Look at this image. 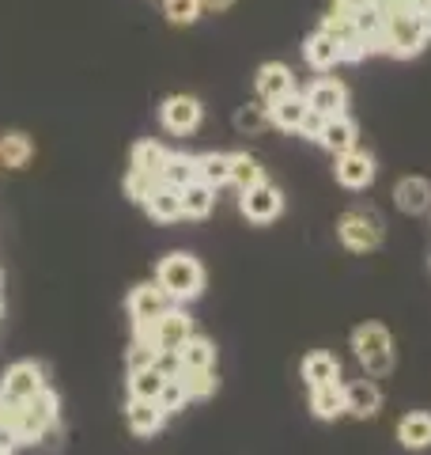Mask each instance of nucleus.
I'll use <instances>...</instances> for the list:
<instances>
[{
    "label": "nucleus",
    "instance_id": "nucleus-7",
    "mask_svg": "<svg viewBox=\"0 0 431 455\" xmlns=\"http://www.w3.org/2000/svg\"><path fill=\"white\" fill-rule=\"evenodd\" d=\"M322 31H329L337 42H341V61L344 65H359L364 57H371V46H367V38L356 31V23L352 16H344V12H329V16H322Z\"/></svg>",
    "mask_w": 431,
    "mask_h": 455
},
{
    "label": "nucleus",
    "instance_id": "nucleus-32",
    "mask_svg": "<svg viewBox=\"0 0 431 455\" xmlns=\"http://www.w3.org/2000/svg\"><path fill=\"white\" fill-rule=\"evenodd\" d=\"M231 182L239 190H250V187H257V182H265V167L254 160V156H247V152H235L231 156Z\"/></svg>",
    "mask_w": 431,
    "mask_h": 455
},
{
    "label": "nucleus",
    "instance_id": "nucleus-8",
    "mask_svg": "<svg viewBox=\"0 0 431 455\" xmlns=\"http://www.w3.org/2000/svg\"><path fill=\"white\" fill-rule=\"evenodd\" d=\"M163 311H170V296L160 281L152 284H140V289H133V296H129V315H133V331H148V326L163 315Z\"/></svg>",
    "mask_w": 431,
    "mask_h": 455
},
{
    "label": "nucleus",
    "instance_id": "nucleus-33",
    "mask_svg": "<svg viewBox=\"0 0 431 455\" xmlns=\"http://www.w3.org/2000/svg\"><path fill=\"white\" fill-rule=\"evenodd\" d=\"M182 383L185 391H190V398H208L216 395V387H220V379L212 376V368H182Z\"/></svg>",
    "mask_w": 431,
    "mask_h": 455
},
{
    "label": "nucleus",
    "instance_id": "nucleus-28",
    "mask_svg": "<svg viewBox=\"0 0 431 455\" xmlns=\"http://www.w3.org/2000/svg\"><path fill=\"white\" fill-rule=\"evenodd\" d=\"M178 364L182 368H212L216 364V346L208 338H200V334H190L178 346Z\"/></svg>",
    "mask_w": 431,
    "mask_h": 455
},
{
    "label": "nucleus",
    "instance_id": "nucleus-31",
    "mask_svg": "<svg viewBox=\"0 0 431 455\" xmlns=\"http://www.w3.org/2000/svg\"><path fill=\"white\" fill-rule=\"evenodd\" d=\"M163 182H170V187H190V182L197 179V156H185V152H170L167 156V167H163Z\"/></svg>",
    "mask_w": 431,
    "mask_h": 455
},
{
    "label": "nucleus",
    "instance_id": "nucleus-9",
    "mask_svg": "<svg viewBox=\"0 0 431 455\" xmlns=\"http://www.w3.org/2000/svg\"><path fill=\"white\" fill-rule=\"evenodd\" d=\"M333 175L344 190H367L371 182H375L379 175V167H375V156L364 152V148H349V152H341L337 156V167H333Z\"/></svg>",
    "mask_w": 431,
    "mask_h": 455
},
{
    "label": "nucleus",
    "instance_id": "nucleus-39",
    "mask_svg": "<svg viewBox=\"0 0 431 455\" xmlns=\"http://www.w3.org/2000/svg\"><path fill=\"white\" fill-rule=\"evenodd\" d=\"M322 125H325V114H318V110H307V118H303V125H299V133H303L307 140H314V145H318Z\"/></svg>",
    "mask_w": 431,
    "mask_h": 455
},
{
    "label": "nucleus",
    "instance_id": "nucleus-25",
    "mask_svg": "<svg viewBox=\"0 0 431 455\" xmlns=\"http://www.w3.org/2000/svg\"><path fill=\"white\" fill-rule=\"evenodd\" d=\"M299 372H303L307 387H322V383H337L341 379V361L333 357V353H310Z\"/></svg>",
    "mask_w": 431,
    "mask_h": 455
},
{
    "label": "nucleus",
    "instance_id": "nucleus-37",
    "mask_svg": "<svg viewBox=\"0 0 431 455\" xmlns=\"http://www.w3.org/2000/svg\"><path fill=\"white\" fill-rule=\"evenodd\" d=\"M155 182H160L155 175H144V171L129 167V175H125V197H129V202H140V205H144V197L152 194Z\"/></svg>",
    "mask_w": 431,
    "mask_h": 455
},
{
    "label": "nucleus",
    "instance_id": "nucleus-1",
    "mask_svg": "<svg viewBox=\"0 0 431 455\" xmlns=\"http://www.w3.org/2000/svg\"><path fill=\"white\" fill-rule=\"evenodd\" d=\"M427 31L416 20V12H397V16H386L382 35H379V53L397 57V61H409V57L424 53L427 46Z\"/></svg>",
    "mask_w": 431,
    "mask_h": 455
},
{
    "label": "nucleus",
    "instance_id": "nucleus-2",
    "mask_svg": "<svg viewBox=\"0 0 431 455\" xmlns=\"http://www.w3.org/2000/svg\"><path fill=\"white\" fill-rule=\"evenodd\" d=\"M352 349L367 376H390L394 372V338L382 323H364L352 331Z\"/></svg>",
    "mask_w": 431,
    "mask_h": 455
},
{
    "label": "nucleus",
    "instance_id": "nucleus-35",
    "mask_svg": "<svg viewBox=\"0 0 431 455\" xmlns=\"http://www.w3.org/2000/svg\"><path fill=\"white\" fill-rule=\"evenodd\" d=\"M160 410L163 414H178V410L190 403V391H185V383H182V376H167V383H163V391H160Z\"/></svg>",
    "mask_w": 431,
    "mask_h": 455
},
{
    "label": "nucleus",
    "instance_id": "nucleus-45",
    "mask_svg": "<svg viewBox=\"0 0 431 455\" xmlns=\"http://www.w3.org/2000/svg\"><path fill=\"white\" fill-rule=\"evenodd\" d=\"M0 319H4V307H0Z\"/></svg>",
    "mask_w": 431,
    "mask_h": 455
},
{
    "label": "nucleus",
    "instance_id": "nucleus-13",
    "mask_svg": "<svg viewBox=\"0 0 431 455\" xmlns=\"http://www.w3.org/2000/svg\"><path fill=\"white\" fill-rule=\"evenodd\" d=\"M303 95H307V107L318 110V114H325V118H333V114H344V107H349V88H344L341 80H333V76L314 80Z\"/></svg>",
    "mask_w": 431,
    "mask_h": 455
},
{
    "label": "nucleus",
    "instance_id": "nucleus-38",
    "mask_svg": "<svg viewBox=\"0 0 431 455\" xmlns=\"http://www.w3.org/2000/svg\"><path fill=\"white\" fill-rule=\"evenodd\" d=\"M155 346H148V341H133V349H129V372H137V368H148L155 364Z\"/></svg>",
    "mask_w": 431,
    "mask_h": 455
},
{
    "label": "nucleus",
    "instance_id": "nucleus-12",
    "mask_svg": "<svg viewBox=\"0 0 431 455\" xmlns=\"http://www.w3.org/2000/svg\"><path fill=\"white\" fill-rule=\"evenodd\" d=\"M242 217L250 224H272L284 212V194L277 187H269V182H257V187L242 190Z\"/></svg>",
    "mask_w": 431,
    "mask_h": 455
},
{
    "label": "nucleus",
    "instance_id": "nucleus-3",
    "mask_svg": "<svg viewBox=\"0 0 431 455\" xmlns=\"http://www.w3.org/2000/svg\"><path fill=\"white\" fill-rule=\"evenodd\" d=\"M167 289L170 300H197L200 289H205V269L193 254H167L160 262V277H155Z\"/></svg>",
    "mask_w": 431,
    "mask_h": 455
},
{
    "label": "nucleus",
    "instance_id": "nucleus-21",
    "mask_svg": "<svg viewBox=\"0 0 431 455\" xmlns=\"http://www.w3.org/2000/svg\"><path fill=\"white\" fill-rule=\"evenodd\" d=\"M379 406H382V391L371 379H359V383H349V387H344V414L375 418Z\"/></svg>",
    "mask_w": 431,
    "mask_h": 455
},
{
    "label": "nucleus",
    "instance_id": "nucleus-11",
    "mask_svg": "<svg viewBox=\"0 0 431 455\" xmlns=\"http://www.w3.org/2000/svg\"><path fill=\"white\" fill-rule=\"evenodd\" d=\"M46 387V376H42V368L31 364V361H20V364H12L8 368V376H4V387H0V398L4 403H31V398Z\"/></svg>",
    "mask_w": 431,
    "mask_h": 455
},
{
    "label": "nucleus",
    "instance_id": "nucleus-26",
    "mask_svg": "<svg viewBox=\"0 0 431 455\" xmlns=\"http://www.w3.org/2000/svg\"><path fill=\"white\" fill-rule=\"evenodd\" d=\"M31 156H35V145H31V137H27V133L12 130V133L0 137V164H4V167L20 171V167H27Z\"/></svg>",
    "mask_w": 431,
    "mask_h": 455
},
{
    "label": "nucleus",
    "instance_id": "nucleus-19",
    "mask_svg": "<svg viewBox=\"0 0 431 455\" xmlns=\"http://www.w3.org/2000/svg\"><path fill=\"white\" fill-rule=\"evenodd\" d=\"M144 209H148V217L160 220V224L178 220V217H182V190L160 179V182L152 187V194L144 197Z\"/></svg>",
    "mask_w": 431,
    "mask_h": 455
},
{
    "label": "nucleus",
    "instance_id": "nucleus-43",
    "mask_svg": "<svg viewBox=\"0 0 431 455\" xmlns=\"http://www.w3.org/2000/svg\"><path fill=\"white\" fill-rule=\"evenodd\" d=\"M416 20H420V27H424V31H427V38H431V4L416 12Z\"/></svg>",
    "mask_w": 431,
    "mask_h": 455
},
{
    "label": "nucleus",
    "instance_id": "nucleus-10",
    "mask_svg": "<svg viewBox=\"0 0 431 455\" xmlns=\"http://www.w3.org/2000/svg\"><path fill=\"white\" fill-rule=\"evenodd\" d=\"M200 118H205V107H200L193 95H170V99H163V107H160L163 130L175 133V137L193 133L200 125Z\"/></svg>",
    "mask_w": 431,
    "mask_h": 455
},
{
    "label": "nucleus",
    "instance_id": "nucleus-5",
    "mask_svg": "<svg viewBox=\"0 0 431 455\" xmlns=\"http://www.w3.org/2000/svg\"><path fill=\"white\" fill-rule=\"evenodd\" d=\"M382 217L375 209H349L344 217L337 220V235H341V243L356 251V254H364V251H375L382 243Z\"/></svg>",
    "mask_w": 431,
    "mask_h": 455
},
{
    "label": "nucleus",
    "instance_id": "nucleus-15",
    "mask_svg": "<svg viewBox=\"0 0 431 455\" xmlns=\"http://www.w3.org/2000/svg\"><path fill=\"white\" fill-rule=\"evenodd\" d=\"M254 88H257V95H262V103H272V99L295 92V73L280 61H265L254 76Z\"/></svg>",
    "mask_w": 431,
    "mask_h": 455
},
{
    "label": "nucleus",
    "instance_id": "nucleus-23",
    "mask_svg": "<svg viewBox=\"0 0 431 455\" xmlns=\"http://www.w3.org/2000/svg\"><path fill=\"white\" fill-rule=\"evenodd\" d=\"M397 440L409 451H424L431 448V414H405L397 425Z\"/></svg>",
    "mask_w": 431,
    "mask_h": 455
},
{
    "label": "nucleus",
    "instance_id": "nucleus-40",
    "mask_svg": "<svg viewBox=\"0 0 431 455\" xmlns=\"http://www.w3.org/2000/svg\"><path fill=\"white\" fill-rule=\"evenodd\" d=\"M371 4H379V0H333V12H344V16H356V12H364Z\"/></svg>",
    "mask_w": 431,
    "mask_h": 455
},
{
    "label": "nucleus",
    "instance_id": "nucleus-29",
    "mask_svg": "<svg viewBox=\"0 0 431 455\" xmlns=\"http://www.w3.org/2000/svg\"><path fill=\"white\" fill-rule=\"evenodd\" d=\"M167 148L160 145V140H137L133 145V167L144 171V175H155L160 179L163 175V167H167Z\"/></svg>",
    "mask_w": 431,
    "mask_h": 455
},
{
    "label": "nucleus",
    "instance_id": "nucleus-22",
    "mask_svg": "<svg viewBox=\"0 0 431 455\" xmlns=\"http://www.w3.org/2000/svg\"><path fill=\"white\" fill-rule=\"evenodd\" d=\"M212 209H216V187H208V182H200V179H193L190 187H182V217L205 220Z\"/></svg>",
    "mask_w": 431,
    "mask_h": 455
},
{
    "label": "nucleus",
    "instance_id": "nucleus-18",
    "mask_svg": "<svg viewBox=\"0 0 431 455\" xmlns=\"http://www.w3.org/2000/svg\"><path fill=\"white\" fill-rule=\"evenodd\" d=\"M303 57H307L310 68H318V73H329V68L344 65V61H341V42L329 35V31H322V27L303 42Z\"/></svg>",
    "mask_w": 431,
    "mask_h": 455
},
{
    "label": "nucleus",
    "instance_id": "nucleus-30",
    "mask_svg": "<svg viewBox=\"0 0 431 455\" xmlns=\"http://www.w3.org/2000/svg\"><path fill=\"white\" fill-rule=\"evenodd\" d=\"M197 179L208 182V187H223V182H231V156H223V152L197 156Z\"/></svg>",
    "mask_w": 431,
    "mask_h": 455
},
{
    "label": "nucleus",
    "instance_id": "nucleus-42",
    "mask_svg": "<svg viewBox=\"0 0 431 455\" xmlns=\"http://www.w3.org/2000/svg\"><path fill=\"white\" fill-rule=\"evenodd\" d=\"M200 4H205V12H216V16H220V12L235 8V0H200Z\"/></svg>",
    "mask_w": 431,
    "mask_h": 455
},
{
    "label": "nucleus",
    "instance_id": "nucleus-17",
    "mask_svg": "<svg viewBox=\"0 0 431 455\" xmlns=\"http://www.w3.org/2000/svg\"><path fill=\"white\" fill-rule=\"evenodd\" d=\"M394 202L401 212H409V217H420V212L431 209V182L420 179V175H405L394 187Z\"/></svg>",
    "mask_w": 431,
    "mask_h": 455
},
{
    "label": "nucleus",
    "instance_id": "nucleus-46",
    "mask_svg": "<svg viewBox=\"0 0 431 455\" xmlns=\"http://www.w3.org/2000/svg\"><path fill=\"white\" fill-rule=\"evenodd\" d=\"M0 455H12V451H0Z\"/></svg>",
    "mask_w": 431,
    "mask_h": 455
},
{
    "label": "nucleus",
    "instance_id": "nucleus-41",
    "mask_svg": "<svg viewBox=\"0 0 431 455\" xmlns=\"http://www.w3.org/2000/svg\"><path fill=\"white\" fill-rule=\"evenodd\" d=\"M16 444H20V436L12 429V421H0V451H12Z\"/></svg>",
    "mask_w": 431,
    "mask_h": 455
},
{
    "label": "nucleus",
    "instance_id": "nucleus-6",
    "mask_svg": "<svg viewBox=\"0 0 431 455\" xmlns=\"http://www.w3.org/2000/svg\"><path fill=\"white\" fill-rule=\"evenodd\" d=\"M190 334H193V319L185 315V311L170 307L148 326V331H140L137 341H148V346H155V353H178V346Z\"/></svg>",
    "mask_w": 431,
    "mask_h": 455
},
{
    "label": "nucleus",
    "instance_id": "nucleus-24",
    "mask_svg": "<svg viewBox=\"0 0 431 455\" xmlns=\"http://www.w3.org/2000/svg\"><path fill=\"white\" fill-rule=\"evenodd\" d=\"M310 410L314 418L333 421L344 414V387L341 383H322V387H310Z\"/></svg>",
    "mask_w": 431,
    "mask_h": 455
},
{
    "label": "nucleus",
    "instance_id": "nucleus-14",
    "mask_svg": "<svg viewBox=\"0 0 431 455\" xmlns=\"http://www.w3.org/2000/svg\"><path fill=\"white\" fill-rule=\"evenodd\" d=\"M269 107V122L277 125V130H284V133H299V125H303V118H307V95H299V92H287V95H280V99H272V103H265Z\"/></svg>",
    "mask_w": 431,
    "mask_h": 455
},
{
    "label": "nucleus",
    "instance_id": "nucleus-27",
    "mask_svg": "<svg viewBox=\"0 0 431 455\" xmlns=\"http://www.w3.org/2000/svg\"><path fill=\"white\" fill-rule=\"evenodd\" d=\"M163 383H167V372L160 364L137 368V372H129V398H160Z\"/></svg>",
    "mask_w": 431,
    "mask_h": 455
},
{
    "label": "nucleus",
    "instance_id": "nucleus-16",
    "mask_svg": "<svg viewBox=\"0 0 431 455\" xmlns=\"http://www.w3.org/2000/svg\"><path fill=\"white\" fill-rule=\"evenodd\" d=\"M318 145H322L325 152H333V156L349 152V148L359 145V125L349 118V114H333V118H325V125H322Z\"/></svg>",
    "mask_w": 431,
    "mask_h": 455
},
{
    "label": "nucleus",
    "instance_id": "nucleus-44",
    "mask_svg": "<svg viewBox=\"0 0 431 455\" xmlns=\"http://www.w3.org/2000/svg\"><path fill=\"white\" fill-rule=\"evenodd\" d=\"M405 4H409V12H420V8L431 4V0H405Z\"/></svg>",
    "mask_w": 431,
    "mask_h": 455
},
{
    "label": "nucleus",
    "instance_id": "nucleus-36",
    "mask_svg": "<svg viewBox=\"0 0 431 455\" xmlns=\"http://www.w3.org/2000/svg\"><path fill=\"white\" fill-rule=\"evenodd\" d=\"M235 125H239L242 133H250V137H254V133H265L269 125H272V122H269V107H257V103L242 107V110L235 114Z\"/></svg>",
    "mask_w": 431,
    "mask_h": 455
},
{
    "label": "nucleus",
    "instance_id": "nucleus-4",
    "mask_svg": "<svg viewBox=\"0 0 431 455\" xmlns=\"http://www.w3.org/2000/svg\"><path fill=\"white\" fill-rule=\"evenodd\" d=\"M57 395L50 387H42L31 403H23L16 410V418H12V429H16L20 436V444H35V440H42L50 433V425L57 421Z\"/></svg>",
    "mask_w": 431,
    "mask_h": 455
},
{
    "label": "nucleus",
    "instance_id": "nucleus-34",
    "mask_svg": "<svg viewBox=\"0 0 431 455\" xmlns=\"http://www.w3.org/2000/svg\"><path fill=\"white\" fill-rule=\"evenodd\" d=\"M163 16L175 27H193L205 16V4H200V0H163Z\"/></svg>",
    "mask_w": 431,
    "mask_h": 455
},
{
    "label": "nucleus",
    "instance_id": "nucleus-20",
    "mask_svg": "<svg viewBox=\"0 0 431 455\" xmlns=\"http://www.w3.org/2000/svg\"><path fill=\"white\" fill-rule=\"evenodd\" d=\"M125 421H129V429H133L137 436H152V433L163 429L167 414L160 410V403H155V398H129Z\"/></svg>",
    "mask_w": 431,
    "mask_h": 455
}]
</instances>
